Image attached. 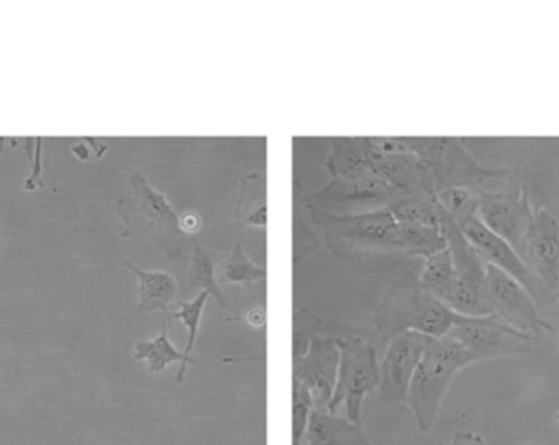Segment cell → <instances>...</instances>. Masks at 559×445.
Listing matches in <instances>:
<instances>
[{
    "label": "cell",
    "instance_id": "obj_10",
    "mask_svg": "<svg viewBox=\"0 0 559 445\" xmlns=\"http://www.w3.org/2000/svg\"><path fill=\"white\" fill-rule=\"evenodd\" d=\"M518 253L538 282L554 298L559 290V216L535 206Z\"/></svg>",
    "mask_w": 559,
    "mask_h": 445
},
{
    "label": "cell",
    "instance_id": "obj_31",
    "mask_svg": "<svg viewBox=\"0 0 559 445\" xmlns=\"http://www.w3.org/2000/svg\"><path fill=\"white\" fill-rule=\"evenodd\" d=\"M248 321H249V325L254 326V328H259V329L264 328L265 321H267V318H265L264 309L255 308V309H252V312H249Z\"/></svg>",
    "mask_w": 559,
    "mask_h": 445
},
{
    "label": "cell",
    "instance_id": "obj_9",
    "mask_svg": "<svg viewBox=\"0 0 559 445\" xmlns=\"http://www.w3.org/2000/svg\"><path fill=\"white\" fill-rule=\"evenodd\" d=\"M449 336L465 346L476 362L528 355L535 349V338L511 328L492 315H460Z\"/></svg>",
    "mask_w": 559,
    "mask_h": 445
},
{
    "label": "cell",
    "instance_id": "obj_2",
    "mask_svg": "<svg viewBox=\"0 0 559 445\" xmlns=\"http://www.w3.org/2000/svg\"><path fill=\"white\" fill-rule=\"evenodd\" d=\"M419 272L409 267L388 286L373 312L374 346H388L394 336L406 331L442 338L455 326L459 313L424 289Z\"/></svg>",
    "mask_w": 559,
    "mask_h": 445
},
{
    "label": "cell",
    "instance_id": "obj_4",
    "mask_svg": "<svg viewBox=\"0 0 559 445\" xmlns=\"http://www.w3.org/2000/svg\"><path fill=\"white\" fill-rule=\"evenodd\" d=\"M475 362V355L449 335L429 339L406 398L420 433L432 430L455 375Z\"/></svg>",
    "mask_w": 559,
    "mask_h": 445
},
{
    "label": "cell",
    "instance_id": "obj_15",
    "mask_svg": "<svg viewBox=\"0 0 559 445\" xmlns=\"http://www.w3.org/2000/svg\"><path fill=\"white\" fill-rule=\"evenodd\" d=\"M128 269L138 279V305L136 312L140 315L147 313H163L164 321L169 325L173 319L170 306L179 295V283L173 273L166 270H144L134 264L127 262Z\"/></svg>",
    "mask_w": 559,
    "mask_h": 445
},
{
    "label": "cell",
    "instance_id": "obj_14",
    "mask_svg": "<svg viewBox=\"0 0 559 445\" xmlns=\"http://www.w3.org/2000/svg\"><path fill=\"white\" fill-rule=\"evenodd\" d=\"M459 226L462 233L465 234L466 239L472 243L476 253L481 256V259L485 260L486 264L498 267L502 272L514 277V279L521 282L522 285L528 290V293L534 296L535 302H540L544 296L551 298L550 293L538 282L537 277L525 266L521 254H519L508 241L492 233V231L479 220V216H473V219L460 223Z\"/></svg>",
    "mask_w": 559,
    "mask_h": 445
},
{
    "label": "cell",
    "instance_id": "obj_11",
    "mask_svg": "<svg viewBox=\"0 0 559 445\" xmlns=\"http://www.w3.org/2000/svg\"><path fill=\"white\" fill-rule=\"evenodd\" d=\"M337 339L316 335L301 358L293 361V382H298L311 395L314 410L328 411L337 384Z\"/></svg>",
    "mask_w": 559,
    "mask_h": 445
},
{
    "label": "cell",
    "instance_id": "obj_7",
    "mask_svg": "<svg viewBox=\"0 0 559 445\" xmlns=\"http://www.w3.org/2000/svg\"><path fill=\"white\" fill-rule=\"evenodd\" d=\"M486 305L492 316L525 335L537 338L542 332L557 335V329L538 313L537 302L521 282L502 272L498 267L486 264Z\"/></svg>",
    "mask_w": 559,
    "mask_h": 445
},
{
    "label": "cell",
    "instance_id": "obj_35",
    "mask_svg": "<svg viewBox=\"0 0 559 445\" xmlns=\"http://www.w3.org/2000/svg\"><path fill=\"white\" fill-rule=\"evenodd\" d=\"M527 445H537V444H532V443H531V444H527Z\"/></svg>",
    "mask_w": 559,
    "mask_h": 445
},
{
    "label": "cell",
    "instance_id": "obj_12",
    "mask_svg": "<svg viewBox=\"0 0 559 445\" xmlns=\"http://www.w3.org/2000/svg\"><path fill=\"white\" fill-rule=\"evenodd\" d=\"M430 336L416 331L401 332L386 346V354L380 364L378 398L386 403L406 401L414 372L429 344Z\"/></svg>",
    "mask_w": 559,
    "mask_h": 445
},
{
    "label": "cell",
    "instance_id": "obj_30",
    "mask_svg": "<svg viewBox=\"0 0 559 445\" xmlns=\"http://www.w3.org/2000/svg\"><path fill=\"white\" fill-rule=\"evenodd\" d=\"M180 227H182L187 236L195 237L200 227H202V220H200V216L197 215L195 212L183 213V215L180 216Z\"/></svg>",
    "mask_w": 559,
    "mask_h": 445
},
{
    "label": "cell",
    "instance_id": "obj_19",
    "mask_svg": "<svg viewBox=\"0 0 559 445\" xmlns=\"http://www.w3.org/2000/svg\"><path fill=\"white\" fill-rule=\"evenodd\" d=\"M328 167L332 179L355 180L373 176L365 138H335Z\"/></svg>",
    "mask_w": 559,
    "mask_h": 445
},
{
    "label": "cell",
    "instance_id": "obj_29",
    "mask_svg": "<svg viewBox=\"0 0 559 445\" xmlns=\"http://www.w3.org/2000/svg\"><path fill=\"white\" fill-rule=\"evenodd\" d=\"M437 445H489L486 443L485 437L479 434L473 433V431H456L453 434L452 440L449 443H440Z\"/></svg>",
    "mask_w": 559,
    "mask_h": 445
},
{
    "label": "cell",
    "instance_id": "obj_32",
    "mask_svg": "<svg viewBox=\"0 0 559 445\" xmlns=\"http://www.w3.org/2000/svg\"><path fill=\"white\" fill-rule=\"evenodd\" d=\"M72 153L79 157V160L85 161L88 157V148L85 144H78V147L72 148Z\"/></svg>",
    "mask_w": 559,
    "mask_h": 445
},
{
    "label": "cell",
    "instance_id": "obj_18",
    "mask_svg": "<svg viewBox=\"0 0 559 445\" xmlns=\"http://www.w3.org/2000/svg\"><path fill=\"white\" fill-rule=\"evenodd\" d=\"M134 361L144 362L150 374H163L170 364L180 362L182 367L177 372V382L183 384L186 380L187 371L190 365L197 364V359L186 358L183 352H180L167 335V323L164 321L163 331L154 339H141L134 344L133 348Z\"/></svg>",
    "mask_w": 559,
    "mask_h": 445
},
{
    "label": "cell",
    "instance_id": "obj_20",
    "mask_svg": "<svg viewBox=\"0 0 559 445\" xmlns=\"http://www.w3.org/2000/svg\"><path fill=\"white\" fill-rule=\"evenodd\" d=\"M187 285L190 289L206 292L210 298L215 300L219 308L226 309L229 306L225 292L216 279V264L212 250L202 246L197 236L192 239L190 249L189 269H187Z\"/></svg>",
    "mask_w": 559,
    "mask_h": 445
},
{
    "label": "cell",
    "instance_id": "obj_33",
    "mask_svg": "<svg viewBox=\"0 0 559 445\" xmlns=\"http://www.w3.org/2000/svg\"><path fill=\"white\" fill-rule=\"evenodd\" d=\"M5 138H0V164H2L3 148H5Z\"/></svg>",
    "mask_w": 559,
    "mask_h": 445
},
{
    "label": "cell",
    "instance_id": "obj_8",
    "mask_svg": "<svg viewBox=\"0 0 559 445\" xmlns=\"http://www.w3.org/2000/svg\"><path fill=\"white\" fill-rule=\"evenodd\" d=\"M478 194L479 220L518 250L535 207L524 177L515 171L502 186Z\"/></svg>",
    "mask_w": 559,
    "mask_h": 445
},
{
    "label": "cell",
    "instance_id": "obj_22",
    "mask_svg": "<svg viewBox=\"0 0 559 445\" xmlns=\"http://www.w3.org/2000/svg\"><path fill=\"white\" fill-rule=\"evenodd\" d=\"M238 215L249 226H267V184L264 174L251 173L242 179Z\"/></svg>",
    "mask_w": 559,
    "mask_h": 445
},
{
    "label": "cell",
    "instance_id": "obj_6",
    "mask_svg": "<svg viewBox=\"0 0 559 445\" xmlns=\"http://www.w3.org/2000/svg\"><path fill=\"white\" fill-rule=\"evenodd\" d=\"M337 384L328 411L335 413L344 405L345 418L361 424L365 397L380 385L377 346L358 338H337Z\"/></svg>",
    "mask_w": 559,
    "mask_h": 445
},
{
    "label": "cell",
    "instance_id": "obj_13",
    "mask_svg": "<svg viewBox=\"0 0 559 445\" xmlns=\"http://www.w3.org/2000/svg\"><path fill=\"white\" fill-rule=\"evenodd\" d=\"M394 197L396 194L386 183L368 176L355 180L331 179L328 186L309 196L306 203L321 212L347 215L355 213L357 207L361 212H367V207H371V210L384 209Z\"/></svg>",
    "mask_w": 559,
    "mask_h": 445
},
{
    "label": "cell",
    "instance_id": "obj_34",
    "mask_svg": "<svg viewBox=\"0 0 559 445\" xmlns=\"http://www.w3.org/2000/svg\"><path fill=\"white\" fill-rule=\"evenodd\" d=\"M554 300H557V302H559V290L557 293H555Z\"/></svg>",
    "mask_w": 559,
    "mask_h": 445
},
{
    "label": "cell",
    "instance_id": "obj_16",
    "mask_svg": "<svg viewBox=\"0 0 559 445\" xmlns=\"http://www.w3.org/2000/svg\"><path fill=\"white\" fill-rule=\"evenodd\" d=\"M299 445H373L361 424L329 411L312 410Z\"/></svg>",
    "mask_w": 559,
    "mask_h": 445
},
{
    "label": "cell",
    "instance_id": "obj_5",
    "mask_svg": "<svg viewBox=\"0 0 559 445\" xmlns=\"http://www.w3.org/2000/svg\"><path fill=\"white\" fill-rule=\"evenodd\" d=\"M118 215L128 231L147 234L164 254L179 257L186 253L193 237L180 227V219L173 203L159 190L151 186L143 173H134L130 179V194L118 200Z\"/></svg>",
    "mask_w": 559,
    "mask_h": 445
},
{
    "label": "cell",
    "instance_id": "obj_21",
    "mask_svg": "<svg viewBox=\"0 0 559 445\" xmlns=\"http://www.w3.org/2000/svg\"><path fill=\"white\" fill-rule=\"evenodd\" d=\"M386 209L396 222L420 224V226L440 227L445 215L442 207L437 202L436 194L417 192L396 196Z\"/></svg>",
    "mask_w": 559,
    "mask_h": 445
},
{
    "label": "cell",
    "instance_id": "obj_26",
    "mask_svg": "<svg viewBox=\"0 0 559 445\" xmlns=\"http://www.w3.org/2000/svg\"><path fill=\"white\" fill-rule=\"evenodd\" d=\"M209 298L210 295L206 292L197 293L189 302H180L179 309L173 312V318L182 321V325L186 326L187 335H189L186 349H183L186 358L193 359L192 354L193 349H195L197 338H199L200 323H202L203 312H205Z\"/></svg>",
    "mask_w": 559,
    "mask_h": 445
},
{
    "label": "cell",
    "instance_id": "obj_27",
    "mask_svg": "<svg viewBox=\"0 0 559 445\" xmlns=\"http://www.w3.org/2000/svg\"><path fill=\"white\" fill-rule=\"evenodd\" d=\"M312 410L314 405H312L311 395L298 382H293V445L301 444Z\"/></svg>",
    "mask_w": 559,
    "mask_h": 445
},
{
    "label": "cell",
    "instance_id": "obj_17",
    "mask_svg": "<svg viewBox=\"0 0 559 445\" xmlns=\"http://www.w3.org/2000/svg\"><path fill=\"white\" fill-rule=\"evenodd\" d=\"M509 144L514 150L522 151L521 160L550 164V173H537L531 174V176H522L521 174V176L524 177L525 183H531L534 179L535 183H540V180L548 179V177L555 179V183L540 187L544 196L548 190H554V194L548 196V202L542 207H547L559 216V138H550V140H511Z\"/></svg>",
    "mask_w": 559,
    "mask_h": 445
},
{
    "label": "cell",
    "instance_id": "obj_23",
    "mask_svg": "<svg viewBox=\"0 0 559 445\" xmlns=\"http://www.w3.org/2000/svg\"><path fill=\"white\" fill-rule=\"evenodd\" d=\"M419 280L427 292L432 293L440 302H445L447 295L456 280L455 267H453L452 256L447 247L424 259Z\"/></svg>",
    "mask_w": 559,
    "mask_h": 445
},
{
    "label": "cell",
    "instance_id": "obj_28",
    "mask_svg": "<svg viewBox=\"0 0 559 445\" xmlns=\"http://www.w3.org/2000/svg\"><path fill=\"white\" fill-rule=\"evenodd\" d=\"M23 150H25L26 156L29 161V174L23 183V189L36 190L41 189L45 186L43 183V138H25L22 140Z\"/></svg>",
    "mask_w": 559,
    "mask_h": 445
},
{
    "label": "cell",
    "instance_id": "obj_3",
    "mask_svg": "<svg viewBox=\"0 0 559 445\" xmlns=\"http://www.w3.org/2000/svg\"><path fill=\"white\" fill-rule=\"evenodd\" d=\"M384 150L416 154L430 171L436 194L447 187L481 192L502 186L515 174L511 167L481 163L459 138H384Z\"/></svg>",
    "mask_w": 559,
    "mask_h": 445
},
{
    "label": "cell",
    "instance_id": "obj_1",
    "mask_svg": "<svg viewBox=\"0 0 559 445\" xmlns=\"http://www.w3.org/2000/svg\"><path fill=\"white\" fill-rule=\"evenodd\" d=\"M311 216L324 230L332 253L360 272L394 269L430 247L426 226L396 222L386 207L347 215L311 209Z\"/></svg>",
    "mask_w": 559,
    "mask_h": 445
},
{
    "label": "cell",
    "instance_id": "obj_24",
    "mask_svg": "<svg viewBox=\"0 0 559 445\" xmlns=\"http://www.w3.org/2000/svg\"><path fill=\"white\" fill-rule=\"evenodd\" d=\"M267 269L249 259L245 250V244L239 241L231 253L216 267V279L223 283H236V285H251V283L264 280Z\"/></svg>",
    "mask_w": 559,
    "mask_h": 445
},
{
    "label": "cell",
    "instance_id": "obj_25",
    "mask_svg": "<svg viewBox=\"0 0 559 445\" xmlns=\"http://www.w3.org/2000/svg\"><path fill=\"white\" fill-rule=\"evenodd\" d=\"M443 212L456 224L478 216L479 194L466 187H447L436 194Z\"/></svg>",
    "mask_w": 559,
    "mask_h": 445
}]
</instances>
